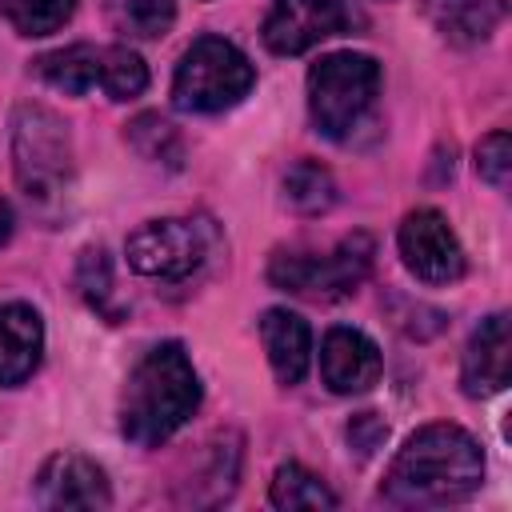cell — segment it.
<instances>
[{"label":"cell","mask_w":512,"mask_h":512,"mask_svg":"<svg viewBox=\"0 0 512 512\" xmlns=\"http://www.w3.org/2000/svg\"><path fill=\"white\" fill-rule=\"evenodd\" d=\"M484 480L480 444L456 424H424L388 464L380 496L400 508L468 500Z\"/></svg>","instance_id":"obj_1"},{"label":"cell","mask_w":512,"mask_h":512,"mask_svg":"<svg viewBox=\"0 0 512 512\" xmlns=\"http://www.w3.org/2000/svg\"><path fill=\"white\" fill-rule=\"evenodd\" d=\"M200 408V380L184 352V344L168 340L144 352L132 368L120 400V432L136 448H156L172 432H180Z\"/></svg>","instance_id":"obj_2"},{"label":"cell","mask_w":512,"mask_h":512,"mask_svg":"<svg viewBox=\"0 0 512 512\" xmlns=\"http://www.w3.org/2000/svg\"><path fill=\"white\" fill-rule=\"evenodd\" d=\"M380 92V64L364 52H332L308 72V112L316 132L344 140L360 128Z\"/></svg>","instance_id":"obj_3"},{"label":"cell","mask_w":512,"mask_h":512,"mask_svg":"<svg viewBox=\"0 0 512 512\" xmlns=\"http://www.w3.org/2000/svg\"><path fill=\"white\" fill-rule=\"evenodd\" d=\"M12 168L16 184L40 208L56 204L72 176L68 124L44 104H20L12 120Z\"/></svg>","instance_id":"obj_4"},{"label":"cell","mask_w":512,"mask_h":512,"mask_svg":"<svg viewBox=\"0 0 512 512\" xmlns=\"http://www.w3.org/2000/svg\"><path fill=\"white\" fill-rule=\"evenodd\" d=\"M256 84L252 60L220 36H200L180 56L172 76V104L184 112H224L240 104Z\"/></svg>","instance_id":"obj_5"},{"label":"cell","mask_w":512,"mask_h":512,"mask_svg":"<svg viewBox=\"0 0 512 512\" xmlns=\"http://www.w3.org/2000/svg\"><path fill=\"white\" fill-rule=\"evenodd\" d=\"M376 244L368 232L344 236L332 252H276L268 264V280L296 296H348L368 276Z\"/></svg>","instance_id":"obj_6"},{"label":"cell","mask_w":512,"mask_h":512,"mask_svg":"<svg viewBox=\"0 0 512 512\" xmlns=\"http://www.w3.org/2000/svg\"><path fill=\"white\" fill-rule=\"evenodd\" d=\"M124 252H128V264L144 276L184 280L200 268V260L208 252V232L200 220H184V216L148 220L128 236Z\"/></svg>","instance_id":"obj_7"},{"label":"cell","mask_w":512,"mask_h":512,"mask_svg":"<svg viewBox=\"0 0 512 512\" xmlns=\"http://www.w3.org/2000/svg\"><path fill=\"white\" fill-rule=\"evenodd\" d=\"M400 256L404 268L424 284H456L464 276V248L436 208H416L400 220Z\"/></svg>","instance_id":"obj_8"},{"label":"cell","mask_w":512,"mask_h":512,"mask_svg":"<svg viewBox=\"0 0 512 512\" xmlns=\"http://www.w3.org/2000/svg\"><path fill=\"white\" fill-rule=\"evenodd\" d=\"M356 24V16L340 0H276L264 16V48L276 56H300L328 36H340Z\"/></svg>","instance_id":"obj_9"},{"label":"cell","mask_w":512,"mask_h":512,"mask_svg":"<svg viewBox=\"0 0 512 512\" xmlns=\"http://www.w3.org/2000/svg\"><path fill=\"white\" fill-rule=\"evenodd\" d=\"M36 504L44 508H108L112 488L100 464L76 452H56L36 476Z\"/></svg>","instance_id":"obj_10"},{"label":"cell","mask_w":512,"mask_h":512,"mask_svg":"<svg viewBox=\"0 0 512 512\" xmlns=\"http://www.w3.org/2000/svg\"><path fill=\"white\" fill-rule=\"evenodd\" d=\"M384 372L380 348L360 332V328H328L324 344H320V380L336 392V396H352V392H368Z\"/></svg>","instance_id":"obj_11"},{"label":"cell","mask_w":512,"mask_h":512,"mask_svg":"<svg viewBox=\"0 0 512 512\" xmlns=\"http://www.w3.org/2000/svg\"><path fill=\"white\" fill-rule=\"evenodd\" d=\"M508 372H512L508 316L496 312L472 332V340L464 348V364H460V384L468 396H492L508 384Z\"/></svg>","instance_id":"obj_12"},{"label":"cell","mask_w":512,"mask_h":512,"mask_svg":"<svg viewBox=\"0 0 512 512\" xmlns=\"http://www.w3.org/2000/svg\"><path fill=\"white\" fill-rule=\"evenodd\" d=\"M44 352V324L32 304H0V384H24Z\"/></svg>","instance_id":"obj_13"},{"label":"cell","mask_w":512,"mask_h":512,"mask_svg":"<svg viewBox=\"0 0 512 512\" xmlns=\"http://www.w3.org/2000/svg\"><path fill=\"white\" fill-rule=\"evenodd\" d=\"M424 20L456 48L484 44L508 16L504 0H420Z\"/></svg>","instance_id":"obj_14"},{"label":"cell","mask_w":512,"mask_h":512,"mask_svg":"<svg viewBox=\"0 0 512 512\" xmlns=\"http://www.w3.org/2000/svg\"><path fill=\"white\" fill-rule=\"evenodd\" d=\"M260 340H264V352H268L276 380L300 384L308 372V356H312V332H308L304 316H296L288 308H268L260 316Z\"/></svg>","instance_id":"obj_15"},{"label":"cell","mask_w":512,"mask_h":512,"mask_svg":"<svg viewBox=\"0 0 512 512\" xmlns=\"http://www.w3.org/2000/svg\"><path fill=\"white\" fill-rule=\"evenodd\" d=\"M36 76L68 96H84L100 84V48L96 44H68L56 52H44L36 60Z\"/></svg>","instance_id":"obj_16"},{"label":"cell","mask_w":512,"mask_h":512,"mask_svg":"<svg viewBox=\"0 0 512 512\" xmlns=\"http://www.w3.org/2000/svg\"><path fill=\"white\" fill-rule=\"evenodd\" d=\"M284 200L304 216H320V212H328L336 204V180H332V172L324 164L300 160L284 176Z\"/></svg>","instance_id":"obj_17"},{"label":"cell","mask_w":512,"mask_h":512,"mask_svg":"<svg viewBox=\"0 0 512 512\" xmlns=\"http://www.w3.org/2000/svg\"><path fill=\"white\" fill-rule=\"evenodd\" d=\"M268 500L276 508H336V496L328 492V484L316 472H308L304 464H296V460L276 468Z\"/></svg>","instance_id":"obj_18"},{"label":"cell","mask_w":512,"mask_h":512,"mask_svg":"<svg viewBox=\"0 0 512 512\" xmlns=\"http://www.w3.org/2000/svg\"><path fill=\"white\" fill-rule=\"evenodd\" d=\"M100 88L112 100H136L148 88V68L128 44L100 48Z\"/></svg>","instance_id":"obj_19"},{"label":"cell","mask_w":512,"mask_h":512,"mask_svg":"<svg viewBox=\"0 0 512 512\" xmlns=\"http://www.w3.org/2000/svg\"><path fill=\"white\" fill-rule=\"evenodd\" d=\"M128 140H132V148H136L144 160H156V164H168V168H180V160H184V140H180V132H176L164 116H156V112L136 116V120L128 124Z\"/></svg>","instance_id":"obj_20"},{"label":"cell","mask_w":512,"mask_h":512,"mask_svg":"<svg viewBox=\"0 0 512 512\" xmlns=\"http://www.w3.org/2000/svg\"><path fill=\"white\" fill-rule=\"evenodd\" d=\"M76 12V0H0V16L20 36H48L68 24Z\"/></svg>","instance_id":"obj_21"},{"label":"cell","mask_w":512,"mask_h":512,"mask_svg":"<svg viewBox=\"0 0 512 512\" xmlns=\"http://www.w3.org/2000/svg\"><path fill=\"white\" fill-rule=\"evenodd\" d=\"M112 20L120 32L140 36V40H156L172 28L176 20V4L172 0H116Z\"/></svg>","instance_id":"obj_22"},{"label":"cell","mask_w":512,"mask_h":512,"mask_svg":"<svg viewBox=\"0 0 512 512\" xmlns=\"http://www.w3.org/2000/svg\"><path fill=\"white\" fill-rule=\"evenodd\" d=\"M76 288H80V296H84L96 312L116 316V308H112V264H108V252H104V248H84V252H80Z\"/></svg>","instance_id":"obj_23"},{"label":"cell","mask_w":512,"mask_h":512,"mask_svg":"<svg viewBox=\"0 0 512 512\" xmlns=\"http://www.w3.org/2000/svg\"><path fill=\"white\" fill-rule=\"evenodd\" d=\"M508 168H512V144H508V132H488L480 144H476V172L480 180H488L492 188H504L508 184Z\"/></svg>","instance_id":"obj_24"},{"label":"cell","mask_w":512,"mask_h":512,"mask_svg":"<svg viewBox=\"0 0 512 512\" xmlns=\"http://www.w3.org/2000/svg\"><path fill=\"white\" fill-rule=\"evenodd\" d=\"M384 436H388V428L380 424L376 412H360V416H352V424H348V444H352L360 456H372Z\"/></svg>","instance_id":"obj_25"},{"label":"cell","mask_w":512,"mask_h":512,"mask_svg":"<svg viewBox=\"0 0 512 512\" xmlns=\"http://www.w3.org/2000/svg\"><path fill=\"white\" fill-rule=\"evenodd\" d=\"M12 236V208H8V200L0 196V244Z\"/></svg>","instance_id":"obj_26"}]
</instances>
